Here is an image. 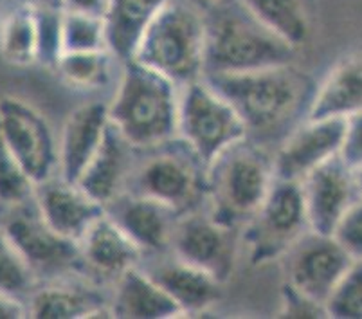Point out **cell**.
Returning a JSON list of instances; mask_svg holds the SVG:
<instances>
[{
	"label": "cell",
	"mask_w": 362,
	"mask_h": 319,
	"mask_svg": "<svg viewBox=\"0 0 362 319\" xmlns=\"http://www.w3.org/2000/svg\"><path fill=\"white\" fill-rule=\"evenodd\" d=\"M206 164L180 137L137 150L128 192L164 204L177 215L206 206Z\"/></svg>",
	"instance_id": "cell-6"
},
{
	"label": "cell",
	"mask_w": 362,
	"mask_h": 319,
	"mask_svg": "<svg viewBox=\"0 0 362 319\" xmlns=\"http://www.w3.org/2000/svg\"><path fill=\"white\" fill-rule=\"evenodd\" d=\"M344 120L305 117L279 144L272 157L276 179L301 182L315 168L339 156Z\"/></svg>",
	"instance_id": "cell-13"
},
{
	"label": "cell",
	"mask_w": 362,
	"mask_h": 319,
	"mask_svg": "<svg viewBox=\"0 0 362 319\" xmlns=\"http://www.w3.org/2000/svg\"><path fill=\"white\" fill-rule=\"evenodd\" d=\"M279 315H281V318L292 319H314L327 318V311H325V305L322 303L308 298L307 294H303L301 291H298V289H294L292 285H288L287 282H283Z\"/></svg>",
	"instance_id": "cell-34"
},
{
	"label": "cell",
	"mask_w": 362,
	"mask_h": 319,
	"mask_svg": "<svg viewBox=\"0 0 362 319\" xmlns=\"http://www.w3.org/2000/svg\"><path fill=\"white\" fill-rule=\"evenodd\" d=\"M0 134L33 182L58 173V141L47 117L22 98L0 100Z\"/></svg>",
	"instance_id": "cell-11"
},
{
	"label": "cell",
	"mask_w": 362,
	"mask_h": 319,
	"mask_svg": "<svg viewBox=\"0 0 362 319\" xmlns=\"http://www.w3.org/2000/svg\"><path fill=\"white\" fill-rule=\"evenodd\" d=\"M64 52L101 51L107 49L105 25L101 16L64 11L62 16Z\"/></svg>",
	"instance_id": "cell-31"
},
{
	"label": "cell",
	"mask_w": 362,
	"mask_h": 319,
	"mask_svg": "<svg viewBox=\"0 0 362 319\" xmlns=\"http://www.w3.org/2000/svg\"><path fill=\"white\" fill-rule=\"evenodd\" d=\"M83 276L96 284H112L130 269L141 265L143 251L107 211L85 231L80 242Z\"/></svg>",
	"instance_id": "cell-15"
},
{
	"label": "cell",
	"mask_w": 362,
	"mask_h": 319,
	"mask_svg": "<svg viewBox=\"0 0 362 319\" xmlns=\"http://www.w3.org/2000/svg\"><path fill=\"white\" fill-rule=\"evenodd\" d=\"M272 156L252 137L220 152L206 168V208L218 222L242 229L274 184Z\"/></svg>",
	"instance_id": "cell-4"
},
{
	"label": "cell",
	"mask_w": 362,
	"mask_h": 319,
	"mask_svg": "<svg viewBox=\"0 0 362 319\" xmlns=\"http://www.w3.org/2000/svg\"><path fill=\"white\" fill-rule=\"evenodd\" d=\"M36 25V64L47 69H54L56 62L64 54V40H62V16L60 8L35 9Z\"/></svg>",
	"instance_id": "cell-32"
},
{
	"label": "cell",
	"mask_w": 362,
	"mask_h": 319,
	"mask_svg": "<svg viewBox=\"0 0 362 319\" xmlns=\"http://www.w3.org/2000/svg\"><path fill=\"white\" fill-rule=\"evenodd\" d=\"M29 318L28 303L24 299L11 294L0 292V319H21Z\"/></svg>",
	"instance_id": "cell-37"
},
{
	"label": "cell",
	"mask_w": 362,
	"mask_h": 319,
	"mask_svg": "<svg viewBox=\"0 0 362 319\" xmlns=\"http://www.w3.org/2000/svg\"><path fill=\"white\" fill-rule=\"evenodd\" d=\"M136 159L137 148L132 146L110 124L103 144L76 182L107 209L128 192Z\"/></svg>",
	"instance_id": "cell-21"
},
{
	"label": "cell",
	"mask_w": 362,
	"mask_h": 319,
	"mask_svg": "<svg viewBox=\"0 0 362 319\" xmlns=\"http://www.w3.org/2000/svg\"><path fill=\"white\" fill-rule=\"evenodd\" d=\"M35 186L0 134V208H13L31 200Z\"/></svg>",
	"instance_id": "cell-30"
},
{
	"label": "cell",
	"mask_w": 362,
	"mask_h": 319,
	"mask_svg": "<svg viewBox=\"0 0 362 319\" xmlns=\"http://www.w3.org/2000/svg\"><path fill=\"white\" fill-rule=\"evenodd\" d=\"M362 110V51L344 54L314 88L307 116L312 120H346Z\"/></svg>",
	"instance_id": "cell-22"
},
{
	"label": "cell",
	"mask_w": 362,
	"mask_h": 319,
	"mask_svg": "<svg viewBox=\"0 0 362 319\" xmlns=\"http://www.w3.org/2000/svg\"><path fill=\"white\" fill-rule=\"evenodd\" d=\"M25 303L29 318H112L110 298L101 292L100 284L83 274L38 284Z\"/></svg>",
	"instance_id": "cell-16"
},
{
	"label": "cell",
	"mask_w": 362,
	"mask_h": 319,
	"mask_svg": "<svg viewBox=\"0 0 362 319\" xmlns=\"http://www.w3.org/2000/svg\"><path fill=\"white\" fill-rule=\"evenodd\" d=\"M114 62L117 60L107 49L64 52L52 71L76 91H100L110 81Z\"/></svg>",
	"instance_id": "cell-26"
},
{
	"label": "cell",
	"mask_w": 362,
	"mask_h": 319,
	"mask_svg": "<svg viewBox=\"0 0 362 319\" xmlns=\"http://www.w3.org/2000/svg\"><path fill=\"white\" fill-rule=\"evenodd\" d=\"M299 184L308 228L321 235L334 233L341 216L358 197L354 170L339 156L315 168Z\"/></svg>",
	"instance_id": "cell-14"
},
{
	"label": "cell",
	"mask_w": 362,
	"mask_h": 319,
	"mask_svg": "<svg viewBox=\"0 0 362 319\" xmlns=\"http://www.w3.org/2000/svg\"><path fill=\"white\" fill-rule=\"evenodd\" d=\"M2 8H4V0H0V13H2Z\"/></svg>",
	"instance_id": "cell-41"
},
{
	"label": "cell",
	"mask_w": 362,
	"mask_h": 319,
	"mask_svg": "<svg viewBox=\"0 0 362 319\" xmlns=\"http://www.w3.org/2000/svg\"><path fill=\"white\" fill-rule=\"evenodd\" d=\"M247 128L233 105L206 78L180 88L177 137L184 141L204 164L247 137Z\"/></svg>",
	"instance_id": "cell-7"
},
{
	"label": "cell",
	"mask_w": 362,
	"mask_h": 319,
	"mask_svg": "<svg viewBox=\"0 0 362 319\" xmlns=\"http://www.w3.org/2000/svg\"><path fill=\"white\" fill-rule=\"evenodd\" d=\"M38 285L35 272L24 256L0 228V292L11 294L28 301Z\"/></svg>",
	"instance_id": "cell-28"
},
{
	"label": "cell",
	"mask_w": 362,
	"mask_h": 319,
	"mask_svg": "<svg viewBox=\"0 0 362 319\" xmlns=\"http://www.w3.org/2000/svg\"><path fill=\"white\" fill-rule=\"evenodd\" d=\"M180 87L137 60L121 64L108 107L110 124L137 150L177 137Z\"/></svg>",
	"instance_id": "cell-3"
},
{
	"label": "cell",
	"mask_w": 362,
	"mask_h": 319,
	"mask_svg": "<svg viewBox=\"0 0 362 319\" xmlns=\"http://www.w3.org/2000/svg\"><path fill=\"white\" fill-rule=\"evenodd\" d=\"M168 0H108L103 15L107 51L119 64L132 60L157 13Z\"/></svg>",
	"instance_id": "cell-24"
},
{
	"label": "cell",
	"mask_w": 362,
	"mask_h": 319,
	"mask_svg": "<svg viewBox=\"0 0 362 319\" xmlns=\"http://www.w3.org/2000/svg\"><path fill=\"white\" fill-rule=\"evenodd\" d=\"M240 240L242 229L223 226L202 206L177 219L170 253L226 285L235 271Z\"/></svg>",
	"instance_id": "cell-10"
},
{
	"label": "cell",
	"mask_w": 362,
	"mask_h": 319,
	"mask_svg": "<svg viewBox=\"0 0 362 319\" xmlns=\"http://www.w3.org/2000/svg\"><path fill=\"white\" fill-rule=\"evenodd\" d=\"M262 24L301 47L310 35V16L305 0H240Z\"/></svg>",
	"instance_id": "cell-25"
},
{
	"label": "cell",
	"mask_w": 362,
	"mask_h": 319,
	"mask_svg": "<svg viewBox=\"0 0 362 319\" xmlns=\"http://www.w3.org/2000/svg\"><path fill=\"white\" fill-rule=\"evenodd\" d=\"M144 258H156L146 265L141 264V267L166 291L182 315L202 314L215 307L222 298V282L209 272L177 258L170 251Z\"/></svg>",
	"instance_id": "cell-18"
},
{
	"label": "cell",
	"mask_w": 362,
	"mask_h": 319,
	"mask_svg": "<svg viewBox=\"0 0 362 319\" xmlns=\"http://www.w3.org/2000/svg\"><path fill=\"white\" fill-rule=\"evenodd\" d=\"M110 311L112 318L128 319H170L182 315L175 301L141 265L114 282Z\"/></svg>",
	"instance_id": "cell-23"
},
{
	"label": "cell",
	"mask_w": 362,
	"mask_h": 319,
	"mask_svg": "<svg viewBox=\"0 0 362 319\" xmlns=\"http://www.w3.org/2000/svg\"><path fill=\"white\" fill-rule=\"evenodd\" d=\"M354 180H355V187H357V195L362 197V164L361 166L354 168Z\"/></svg>",
	"instance_id": "cell-39"
},
{
	"label": "cell",
	"mask_w": 362,
	"mask_h": 319,
	"mask_svg": "<svg viewBox=\"0 0 362 319\" xmlns=\"http://www.w3.org/2000/svg\"><path fill=\"white\" fill-rule=\"evenodd\" d=\"M339 157L351 170L362 164V110L344 120Z\"/></svg>",
	"instance_id": "cell-35"
},
{
	"label": "cell",
	"mask_w": 362,
	"mask_h": 319,
	"mask_svg": "<svg viewBox=\"0 0 362 319\" xmlns=\"http://www.w3.org/2000/svg\"><path fill=\"white\" fill-rule=\"evenodd\" d=\"M308 228L301 184L276 179L251 220L242 228L251 265H265L283 255L301 238Z\"/></svg>",
	"instance_id": "cell-8"
},
{
	"label": "cell",
	"mask_w": 362,
	"mask_h": 319,
	"mask_svg": "<svg viewBox=\"0 0 362 319\" xmlns=\"http://www.w3.org/2000/svg\"><path fill=\"white\" fill-rule=\"evenodd\" d=\"M0 228L24 256L38 284L83 274L78 242L49 228L35 199L2 209Z\"/></svg>",
	"instance_id": "cell-9"
},
{
	"label": "cell",
	"mask_w": 362,
	"mask_h": 319,
	"mask_svg": "<svg viewBox=\"0 0 362 319\" xmlns=\"http://www.w3.org/2000/svg\"><path fill=\"white\" fill-rule=\"evenodd\" d=\"M204 78L233 105L249 137L271 136L287 127L305 101L310 103L315 88L296 64Z\"/></svg>",
	"instance_id": "cell-2"
},
{
	"label": "cell",
	"mask_w": 362,
	"mask_h": 319,
	"mask_svg": "<svg viewBox=\"0 0 362 319\" xmlns=\"http://www.w3.org/2000/svg\"><path fill=\"white\" fill-rule=\"evenodd\" d=\"M132 60L160 72L180 88L206 74V21L193 0H168Z\"/></svg>",
	"instance_id": "cell-5"
},
{
	"label": "cell",
	"mask_w": 362,
	"mask_h": 319,
	"mask_svg": "<svg viewBox=\"0 0 362 319\" xmlns=\"http://www.w3.org/2000/svg\"><path fill=\"white\" fill-rule=\"evenodd\" d=\"M22 2H24V4H28V6H31V8H35V9L60 8V0H22Z\"/></svg>",
	"instance_id": "cell-38"
},
{
	"label": "cell",
	"mask_w": 362,
	"mask_h": 319,
	"mask_svg": "<svg viewBox=\"0 0 362 319\" xmlns=\"http://www.w3.org/2000/svg\"><path fill=\"white\" fill-rule=\"evenodd\" d=\"M332 236L351 260H362V197L351 202L335 226Z\"/></svg>",
	"instance_id": "cell-33"
},
{
	"label": "cell",
	"mask_w": 362,
	"mask_h": 319,
	"mask_svg": "<svg viewBox=\"0 0 362 319\" xmlns=\"http://www.w3.org/2000/svg\"><path fill=\"white\" fill-rule=\"evenodd\" d=\"M0 54L16 67L36 64V25L31 6L21 2L2 16Z\"/></svg>",
	"instance_id": "cell-27"
},
{
	"label": "cell",
	"mask_w": 362,
	"mask_h": 319,
	"mask_svg": "<svg viewBox=\"0 0 362 319\" xmlns=\"http://www.w3.org/2000/svg\"><path fill=\"white\" fill-rule=\"evenodd\" d=\"M354 260L332 235L307 231L281 258L285 282L325 305Z\"/></svg>",
	"instance_id": "cell-12"
},
{
	"label": "cell",
	"mask_w": 362,
	"mask_h": 319,
	"mask_svg": "<svg viewBox=\"0 0 362 319\" xmlns=\"http://www.w3.org/2000/svg\"><path fill=\"white\" fill-rule=\"evenodd\" d=\"M327 318L362 319V260H354L325 301Z\"/></svg>",
	"instance_id": "cell-29"
},
{
	"label": "cell",
	"mask_w": 362,
	"mask_h": 319,
	"mask_svg": "<svg viewBox=\"0 0 362 319\" xmlns=\"http://www.w3.org/2000/svg\"><path fill=\"white\" fill-rule=\"evenodd\" d=\"M108 0H60L62 11L81 13V15L101 16L103 18Z\"/></svg>",
	"instance_id": "cell-36"
},
{
	"label": "cell",
	"mask_w": 362,
	"mask_h": 319,
	"mask_svg": "<svg viewBox=\"0 0 362 319\" xmlns=\"http://www.w3.org/2000/svg\"><path fill=\"white\" fill-rule=\"evenodd\" d=\"M33 199L49 228L74 242H80L85 231L105 213L103 206L88 197L80 184L58 173L36 184Z\"/></svg>",
	"instance_id": "cell-17"
},
{
	"label": "cell",
	"mask_w": 362,
	"mask_h": 319,
	"mask_svg": "<svg viewBox=\"0 0 362 319\" xmlns=\"http://www.w3.org/2000/svg\"><path fill=\"white\" fill-rule=\"evenodd\" d=\"M105 211L136 242L144 256L170 251L171 235L180 215L168 206L148 197L127 192L114 200Z\"/></svg>",
	"instance_id": "cell-19"
},
{
	"label": "cell",
	"mask_w": 362,
	"mask_h": 319,
	"mask_svg": "<svg viewBox=\"0 0 362 319\" xmlns=\"http://www.w3.org/2000/svg\"><path fill=\"white\" fill-rule=\"evenodd\" d=\"M110 128L107 103L92 101L74 108L58 139V175L76 182L103 144Z\"/></svg>",
	"instance_id": "cell-20"
},
{
	"label": "cell",
	"mask_w": 362,
	"mask_h": 319,
	"mask_svg": "<svg viewBox=\"0 0 362 319\" xmlns=\"http://www.w3.org/2000/svg\"><path fill=\"white\" fill-rule=\"evenodd\" d=\"M195 4H199L200 8H207V6H213L216 4V2H220V0H193Z\"/></svg>",
	"instance_id": "cell-40"
},
{
	"label": "cell",
	"mask_w": 362,
	"mask_h": 319,
	"mask_svg": "<svg viewBox=\"0 0 362 319\" xmlns=\"http://www.w3.org/2000/svg\"><path fill=\"white\" fill-rule=\"evenodd\" d=\"M204 9L206 74H238L296 64L298 47L276 35L240 0H220Z\"/></svg>",
	"instance_id": "cell-1"
}]
</instances>
